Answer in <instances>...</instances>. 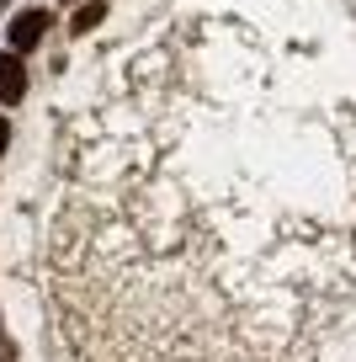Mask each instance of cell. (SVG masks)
<instances>
[{"label": "cell", "mask_w": 356, "mask_h": 362, "mask_svg": "<svg viewBox=\"0 0 356 362\" xmlns=\"http://www.w3.org/2000/svg\"><path fill=\"white\" fill-rule=\"evenodd\" d=\"M22 96H27V69H22V59H16V54H0V102L16 107Z\"/></svg>", "instance_id": "6da1fadb"}, {"label": "cell", "mask_w": 356, "mask_h": 362, "mask_svg": "<svg viewBox=\"0 0 356 362\" xmlns=\"http://www.w3.org/2000/svg\"><path fill=\"white\" fill-rule=\"evenodd\" d=\"M6 144H11V123L0 117V155H6Z\"/></svg>", "instance_id": "277c9868"}, {"label": "cell", "mask_w": 356, "mask_h": 362, "mask_svg": "<svg viewBox=\"0 0 356 362\" xmlns=\"http://www.w3.org/2000/svg\"><path fill=\"white\" fill-rule=\"evenodd\" d=\"M96 22H101V6H85V11H75V22H69V27H75V33H90Z\"/></svg>", "instance_id": "3957f363"}, {"label": "cell", "mask_w": 356, "mask_h": 362, "mask_svg": "<svg viewBox=\"0 0 356 362\" xmlns=\"http://www.w3.org/2000/svg\"><path fill=\"white\" fill-rule=\"evenodd\" d=\"M43 27H48V11H22L11 22V48H16V54L37 48V43H43Z\"/></svg>", "instance_id": "7a4b0ae2"}]
</instances>
